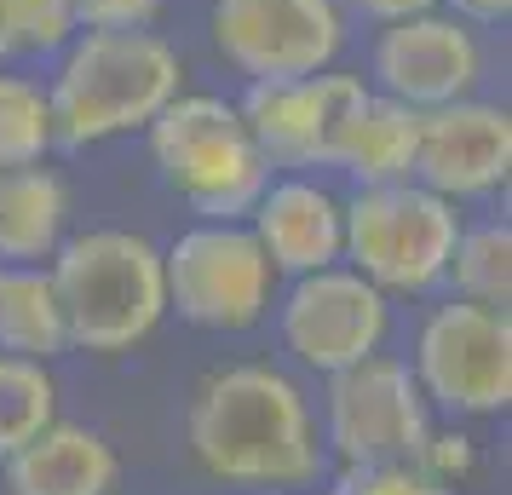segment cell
<instances>
[{"mask_svg":"<svg viewBox=\"0 0 512 495\" xmlns=\"http://www.w3.org/2000/svg\"><path fill=\"white\" fill-rule=\"evenodd\" d=\"M47 81L52 133L64 150L144 133L173 93H185V58L156 29H75Z\"/></svg>","mask_w":512,"mask_h":495,"instance_id":"obj_1","label":"cell"},{"mask_svg":"<svg viewBox=\"0 0 512 495\" xmlns=\"http://www.w3.org/2000/svg\"><path fill=\"white\" fill-rule=\"evenodd\" d=\"M190 449L231 484H305L317 478V444L300 386L265 363L213 375L190 403Z\"/></svg>","mask_w":512,"mask_h":495,"instance_id":"obj_2","label":"cell"},{"mask_svg":"<svg viewBox=\"0 0 512 495\" xmlns=\"http://www.w3.org/2000/svg\"><path fill=\"white\" fill-rule=\"evenodd\" d=\"M47 277L70 346L81 352H127L167 311L162 248H150L133 231H87L58 242Z\"/></svg>","mask_w":512,"mask_h":495,"instance_id":"obj_3","label":"cell"},{"mask_svg":"<svg viewBox=\"0 0 512 495\" xmlns=\"http://www.w3.org/2000/svg\"><path fill=\"white\" fill-rule=\"evenodd\" d=\"M150 162L208 219H242L271 185V162L242 127V110L219 93H173L144 127Z\"/></svg>","mask_w":512,"mask_h":495,"instance_id":"obj_4","label":"cell"},{"mask_svg":"<svg viewBox=\"0 0 512 495\" xmlns=\"http://www.w3.org/2000/svg\"><path fill=\"white\" fill-rule=\"evenodd\" d=\"M455 202L438 190L397 179V185H357L346 202V254L357 277H369L380 294H420L443 283L455 254Z\"/></svg>","mask_w":512,"mask_h":495,"instance_id":"obj_5","label":"cell"},{"mask_svg":"<svg viewBox=\"0 0 512 495\" xmlns=\"http://www.w3.org/2000/svg\"><path fill=\"white\" fill-rule=\"evenodd\" d=\"M271 260L236 219H208L162 254L167 306L196 329H254L271 306Z\"/></svg>","mask_w":512,"mask_h":495,"instance_id":"obj_6","label":"cell"},{"mask_svg":"<svg viewBox=\"0 0 512 495\" xmlns=\"http://www.w3.org/2000/svg\"><path fill=\"white\" fill-rule=\"evenodd\" d=\"M213 47L248 81H288L340 64L346 6L340 0H213Z\"/></svg>","mask_w":512,"mask_h":495,"instance_id":"obj_7","label":"cell"},{"mask_svg":"<svg viewBox=\"0 0 512 495\" xmlns=\"http://www.w3.org/2000/svg\"><path fill=\"white\" fill-rule=\"evenodd\" d=\"M328 438L346 467L369 461H426L432 426L420 380L397 357H363L340 375H328Z\"/></svg>","mask_w":512,"mask_h":495,"instance_id":"obj_8","label":"cell"},{"mask_svg":"<svg viewBox=\"0 0 512 495\" xmlns=\"http://www.w3.org/2000/svg\"><path fill=\"white\" fill-rule=\"evenodd\" d=\"M415 380L443 409L495 415L512 403V323L507 311L449 300L426 317L415 346Z\"/></svg>","mask_w":512,"mask_h":495,"instance_id":"obj_9","label":"cell"},{"mask_svg":"<svg viewBox=\"0 0 512 495\" xmlns=\"http://www.w3.org/2000/svg\"><path fill=\"white\" fill-rule=\"evenodd\" d=\"M484 70H489V52L478 41V29L461 24L443 6L397 18V24H380L374 58H369L374 93L397 98L409 110H438V104L472 98Z\"/></svg>","mask_w":512,"mask_h":495,"instance_id":"obj_10","label":"cell"},{"mask_svg":"<svg viewBox=\"0 0 512 495\" xmlns=\"http://www.w3.org/2000/svg\"><path fill=\"white\" fill-rule=\"evenodd\" d=\"M369 93L363 75L328 64L317 75H288V81H248L242 93V127L259 144V156L271 167H328L334 139L357 98Z\"/></svg>","mask_w":512,"mask_h":495,"instance_id":"obj_11","label":"cell"},{"mask_svg":"<svg viewBox=\"0 0 512 495\" xmlns=\"http://www.w3.org/2000/svg\"><path fill=\"white\" fill-rule=\"evenodd\" d=\"M386 294L357 277V271H340V265H323V271H305L294 277L288 300H282V340L288 352L300 357L305 369H323V375H340L351 363L380 352L386 340Z\"/></svg>","mask_w":512,"mask_h":495,"instance_id":"obj_12","label":"cell"},{"mask_svg":"<svg viewBox=\"0 0 512 495\" xmlns=\"http://www.w3.org/2000/svg\"><path fill=\"white\" fill-rule=\"evenodd\" d=\"M512 173V116L489 98H455L438 110H420L415 133V185L438 190L449 202L489 196Z\"/></svg>","mask_w":512,"mask_h":495,"instance_id":"obj_13","label":"cell"},{"mask_svg":"<svg viewBox=\"0 0 512 495\" xmlns=\"http://www.w3.org/2000/svg\"><path fill=\"white\" fill-rule=\"evenodd\" d=\"M254 242L265 248L271 271L305 277L346 254V202L317 179H277L254 202Z\"/></svg>","mask_w":512,"mask_h":495,"instance_id":"obj_14","label":"cell"},{"mask_svg":"<svg viewBox=\"0 0 512 495\" xmlns=\"http://www.w3.org/2000/svg\"><path fill=\"white\" fill-rule=\"evenodd\" d=\"M6 484L12 495H110L116 455L87 426H41L6 455Z\"/></svg>","mask_w":512,"mask_h":495,"instance_id":"obj_15","label":"cell"},{"mask_svg":"<svg viewBox=\"0 0 512 495\" xmlns=\"http://www.w3.org/2000/svg\"><path fill=\"white\" fill-rule=\"evenodd\" d=\"M415 133H420V110H409V104H397V98L369 87L357 98V110L346 116V127H340L328 167L351 173L357 185L415 179Z\"/></svg>","mask_w":512,"mask_h":495,"instance_id":"obj_16","label":"cell"},{"mask_svg":"<svg viewBox=\"0 0 512 495\" xmlns=\"http://www.w3.org/2000/svg\"><path fill=\"white\" fill-rule=\"evenodd\" d=\"M70 190L47 162L0 167V265H41L64 242Z\"/></svg>","mask_w":512,"mask_h":495,"instance_id":"obj_17","label":"cell"},{"mask_svg":"<svg viewBox=\"0 0 512 495\" xmlns=\"http://www.w3.org/2000/svg\"><path fill=\"white\" fill-rule=\"evenodd\" d=\"M0 352L35 363L70 352V329L41 265H0Z\"/></svg>","mask_w":512,"mask_h":495,"instance_id":"obj_18","label":"cell"},{"mask_svg":"<svg viewBox=\"0 0 512 495\" xmlns=\"http://www.w3.org/2000/svg\"><path fill=\"white\" fill-rule=\"evenodd\" d=\"M443 277H455L461 300H472V306L507 311V300H512V225L507 219H501V225L489 219V225L461 231Z\"/></svg>","mask_w":512,"mask_h":495,"instance_id":"obj_19","label":"cell"},{"mask_svg":"<svg viewBox=\"0 0 512 495\" xmlns=\"http://www.w3.org/2000/svg\"><path fill=\"white\" fill-rule=\"evenodd\" d=\"M58 144L47 87L0 64V167H35Z\"/></svg>","mask_w":512,"mask_h":495,"instance_id":"obj_20","label":"cell"},{"mask_svg":"<svg viewBox=\"0 0 512 495\" xmlns=\"http://www.w3.org/2000/svg\"><path fill=\"white\" fill-rule=\"evenodd\" d=\"M52 403H58V392H52L47 363L0 352V455H12L41 426H52Z\"/></svg>","mask_w":512,"mask_h":495,"instance_id":"obj_21","label":"cell"},{"mask_svg":"<svg viewBox=\"0 0 512 495\" xmlns=\"http://www.w3.org/2000/svg\"><path fill=\"white\" fill-rule=\"evenodd\" d=\"M75 35L70 0H0V64L58 52Z\"/></svg>","mask_w":512,"mask_h":495,"instance_id":"obj_22","label":"cell"},{"mask_svg":"<svg viewBox=\"0 0 512 495\" xmlns=\"http://www.w3.org/2000/svg\"><path fill=\"white\" fill-rule=\"evenodd\" d=\"M334 495H455L449 478L426 461H369V467H346Z\"/></svg>","mask_w":512,"mask_h":495,"instance_id":"obj_23","label":"cell"},{"mask_svg":"<svg viewBox=\"0 0 512 495\" xmlns=\"http://www.w3.org/2000/svg\"><path fill=\"white\" fill-rule=\"evenodd\" d=\"M167 0H70L75 29H144Z\"/></svg>","mask_w":512,"mask_h":495,"instance_id":"obj_24","label":"cell"},{"mask_svg":"<svg viewBox=\"0 0 512 495\" xmlns=\"http://www.w3.org/2000/svg\"><path fill=\"white\" fill-rule=\"evenodd\" d=\"M443 12H455L472 29H501L512 18V0H443Z\"/></svg>","mask_w":512,"mask_h":495,"instance_id":"obj_25","label":"cell"},{"mask_svg":"<svg viewBox=\"0 0 512 495\" xmlns=\"http://www.w3.org/2000/svg\"><path fill=\"white\" fill-rule=\"evenodd\" d=\"M340 6H351V12H363V18H374V24H397V18H415V12H432V6H443V0H340Z\"/></svg>","mask_w":512,"mask_h":495,"instance_id":"obj_26","label":"cell"}]
</instances>
